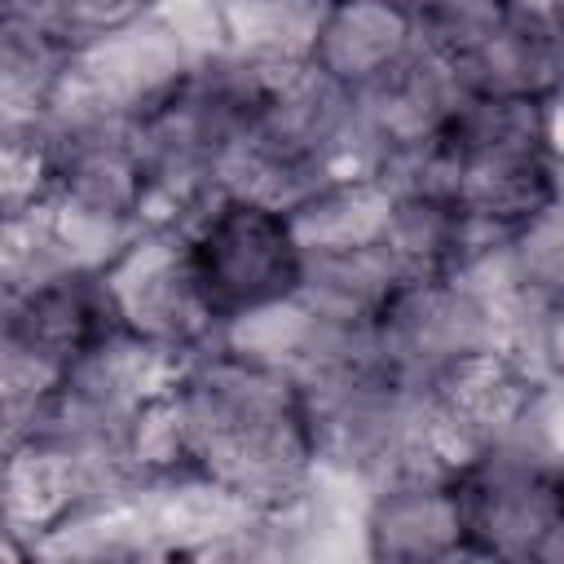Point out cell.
<instances>
[{"label":"cell","mask_w":564,"mask_h":564,"mask_svg":"<svg viewBox=\"0 0 564 564\" xmlns=\"http://www.w3.org/2000/svg\"><path fill=\"white\" fill-rule=\"evenodd\" d=\"M370 339L379 366L419 392H432L458 361L485 348H511L507 317L463 273L405 278L375 313Z\"/></svg>","instance_id":"cell-5"},{"label":"cell","mask_w":564,"mask_h":564,"mask_svg":"<svg viewBox=\"0 0 564 564\" xmlns=\"http://www.w3.org/2000/svg\"><path fill=\"white\" fill-rule=\"evenodd\" d=\"M392 189L383 176L370 172H348L330 176L317 189H308L291 212L295 238L308 251H339V247H361V242H383Z\"/></svg>","instance_id":"cell-15"},{"label":"cell","mask_w":564,"mask_h":564,"mask_svg":"<svg viewBox=\"0 0 564 564\" xmlns=\"http://www.w3.org/2000/svg\"><path fill=\"white\" fill-rule=\"evenodd\" d=\"M392 207L383 225V247L405 278H449L485 242H498L471 225L449 189L436 185H388Z\"/></svg>","instance_id":"cell-11"},{"label":"cell","mask_w":564,"mask_h":564,"mask_svg":"<svg viewBox=\"0 0 564 564\" xmlns=\"http://www.w3.org/2000/svg\"><path fill=\"white\" fill-rule=\"evenodd\" d=\"M154 9H159V0H40V9L26 18H40L70 48H84V44L154 13Z\"/></svg>","instance_id":"cell-17"},{"label":"cell","mask_w":564,"mask_h":564,"mask_svg":"<svg viewBox=\"0 0 564 564\" xmlns=\"http://www.w3.org/2000/svg\"><path fill=\"white\" fill-rule=\"evenodd\" d=\"M524 4L529 0H410V9L419 13L423 40L445 57L471 53L480 40L507 26Z\"/></svg>","instance_id":"cell-16"},{"label":"cell","mask_w":564,"mask_h":564,"mask_svg":"<svg viewBox=\"0 0 564 564\" xmlns=\"http://www.w3.org/2000/svg\"><path fill=\"white\" fill-rule=\"evenodd\" d=\"M405 282L397 260L388 256L383 242H361V247H339V251H308L304 256V278H300V300L317 308L322 317L335 322H357L370 326L375 313L388 304V295Z\"/></svg>","instance_id":"cell-14"},{"label":"cell","mask_w":564,"mask_h":564,"mask_svg":"<svg viewBox=\"0 0 564 564\" xmlns=\"http://www.w3.org/2000/svg\"><path fill=\"white\" fill-rule=\"evenodd\" d=\"M423 44L410 0H322L304 62L335 88L361 97L397 75Z\"/></svg>","instance_id":"cell-10"},{"label":"cell","mask_w":564,"mask_h":564,"mask_svg":"<svg viewBox=\"0 0 564 564\" xmlns=\"http://www.w3.org/2000/svg\"><path fill=\"white\" fill-rule=\"evenodd\" d=\"M361 560L379 564H445L471 560L458 467L423 454L361 494Z\"/></svg>","instance_id":"cell-7"},{"label":"cell","mask_w":564,"mask_h":564,"mask_svg":"<svg viewBox=\"0 0 564 564\" xmlns=\"http://www.w3.org/2000/svg\"><path fill=\"white\" fill-rule=\"evenodd\" d=\"M119 330L101 269H62L35 286L4 291L0 300V348H13L57 375Z\"/></svg>","instance_id":"cell-8"},{"label":"cell","mask_w":564,"mask_h":564,"mask_svg":"<svg viewBox=\"0 0 564 564\" xmlns=\"http://www.w3.org/2000/svg\"><path fill=\"white\" fill-rule=\"evenodd\" d=\"M40 0H0V13H35Z\"/></svg>","instance_id":"cell-20"},{"label":"cell","mask_w":564,"mask_h":564,"mask_svg":"<svg viewBox=\"0 0 564 564\" xmlns=\"http://www.w3.org/2000/svg\"><path fill=\"white\" fill-rule=\"evenodd\" d=\"M75 66V48L26 13H0V128H40L62 97Z\"/></svg>","instance_id":"cell-12"},{"label":"cell","mask_w":564,"mask_h":564,"mask_svg":"<svg viewBox=\"0 0 564 564\" xmlns=\"http://www.w3.org/2000/svg\"><path fill=\"white\" fill-rule=\"evenodd\" d=\"M189 471L264 511L304 494L317 476L313 405L291 366L212 339L167 379Z\"/></svg>","instance_id":"cell-1"},{"label":"cell","mask_w":564,"mask_h":564,"mask_svg":"<svg viewBox=\"0 0 564 564\" xmlns=\"http://www.w3.org/2000/svg\"><path fill=\"white\" fill-rule=\"evenodd\" d=\"M511 352H520L542 379H564V304L529 313L511 339Z\"/></svg>","instance_id":"cell-18"},{"label":"cell","mask_w":564,"mask_h":564,"mask_svg":"<svg viewBox=\"0 0 564 564\" xmlns=\"http://www.w3.org/2000/svg\"><path fill=\"white\" fill-rule=\"evenodd\" d=\"M476 97H551L560 93L555 53L538 13V0H529L507 26H498L489 40H480L471 53L449 57Z\"/></svg>","instance_id":"cell-13"},{"label":"cell","mask_w":564,"mask_h":564,"mask_svg":"<svg viewBox=\"0 0 564 564\" xmlns=\"http://www.w3.org/2000/svg\"><path fill=\"white\" fill-rule=\"evenodd\" d=\"M203 57L194 44L176 31V22L154 9L84 48H75L70 84L93 97L97 106L137 119L150 101H159L167 88H176Z\"/></svg>","instance_id":"cell-9"},{"label":"cell","mask_w":564,"mask_h":564,"mask_svg":"<svg viewBox=\"0 0 564 564\" xmlns=\"http://www.w3.org/2000/svg\"><path fill=\"white\" fill-rule=\"evenodd\" d=\"M538 13H542V26H546V40L555 53V70H560V88H564V0H538Z\"/></svg>","instance_id":"cell-19"},{"label":"cell","mask_w":564,"mask_h":564,"mask_svg":"<svg viewBox=\"0 0 564 564\" xmlns=\"http://www.w3.org/2000/svg\"><path fill=\"white\" fill-rule=\"evenodd\" d=\"M101 278L115 300L119 326L167 361H181L220 339V322L203 295L181 225L150 220L101 269Z\"/></svg>","instance_id":"cell-6"},{"label":"cell","mask_w":564,"mask_h":564,"mask_svg":"<svg viewBox=\"0 0 564 564\" xmlns=\"http://www.w3.org/2000/svg\"><path fill=\"white\" fill-rule=\"evenodd\" d=\"M181 229L220 330L300 291L304 247L286 207L220 189Z\"/></svg>","instance_id":"cell-3"},{"label":"cell","mask_w":564,"mask_h":564,"mask_svg":"<svg viewBox=\"0 0 564 564\" xmlns=\"http://www.w3.org/2000/svg\"><path fill=\"white\" fill-rule=\"evenodd\" d=\"M471 560L542 564L564 524V454L516 432L458 467Z\"/></svg>","instance_id":"cell-4"},{"label":"cell","mask_w":564,"mask_h":564,"mask_svg":"<svg viewBox=\"0 0 564 564\" xmlns=\"http://www.w3.org/2000/svg\"><path fill=\"white\" fill-rule=\"evenodd\" d=\"M304 388L313 405V441L322 471L366 489L370 480L432 454L427 392L388 375L379 357L304 379Z\"/></svg>","instance_id":"cell-2"}]
</instances>
